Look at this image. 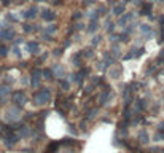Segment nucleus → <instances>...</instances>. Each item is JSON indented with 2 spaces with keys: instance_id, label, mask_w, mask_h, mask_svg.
<instances>
[{
  "instance_id": "1",
  "label": "nucleus",
  "mask_w": 164,
  "mask_h": 153,
  "mask_svg": "<svg viewBox=\"0 0 164 153\" xmlns=\"http://www.w3.org/2000/svg\"><path fill=\"white\" fill-rule=\"evenodd\" d=\"M49 91L48 89H40L37 94H35V104H38V105H45L46 102H49Z\"/></svg>"
},
{
  "instance_id": "2",
  "label": "nucleus",
  "mask_w": 164,
  "mask_h": 153,
  "mask_svg": "<svg viewBox=\"0 0 164 153\" xmlns=\"http://www.w3.org/2000/svg\"><path fill=\"white\" fill-rule=\"evenodd\" d=\"M13 101L16 102L18 105H22V104L26 102V96H24V93H22V91H16V93L13 94Z\"/></svg>"
},
{
  "instance_id": "3",
  "label": "nucleus",
  "mask_w": 164,
  "mask_h": 153,
  "mask_svg": "<svg viewBox=\"0 0 164 153\" xmlns=\"http://www.w3.org/2000/svg\"><path fill=\"white\" fill-rule=\"evenodd\" d=\"M13 35H14V32L11 29H2V30H0V37L5 38V40H10Z\"/></svg>"
},
{
  "instance_id": "4",
  "label": "nucleus",
  "mask_w": 164,
  "mask_h": 153,
  "mask_svg": "<svg viewBox=\"0 0 164 153\" xmlns=\"http://www.w3.org/2000/svg\"><path fill=\"white\" fill-rule=\"evenodd\" d=\"M54 16H56V14H54L53 11H49V10H45L43 13H42V18L46 19V21H51V19H54Z\"/></svg>"
},
{
  "instance_id": "5",
  "label": "nucleus",
  "mask_w": 164,
  "mask_h": 153,
  "mask_svg": "<svg viewBox=\"0 0 164 153\" xmlns=\"http://www.w3.org/2000/svg\"><path fill=\"white\" fill-rule=\"evenodd\" d=\"M37 6H32V8H30L29 11H26V13H24V16L26 18H29V19H32V18H35V16H37Z\"/></svg>"
},
{
  "instance_id": "6",
  "label": "nucleus",
  "mask_w": 164,
  "mask_h": 153,
  "mask_svg": "<svg viewBox=\"0 0 164 153\" xmlns=\"http://www.w3.org/2000/svg\"><path fill=\"white\" fill-rule=\"evenodd\" d=\"M40 70H35L32 73V86H38V80H40Z\"/></svg>"
},
{
  "instance_id": "7",
  "label": "nucleus",
  "mask_w": 164,
  "mask_h": 153,
  "mask_svg": "<svg viewBox=\"0 0 164 153\" xmlns=\"http://www.w3.org/2000/svg\"><path fill=\"white\" fill-rule=\"evenodd\" d=\"M27 48L30 50V53H37V51H38V45L35 42H29V43H27Z\"/></svg>"
},
{
  "instance_id": "8",
  "label": "nucleus",
  "mask_w": 164,
  "mask_h": 153,
  "mask_svg": "<svg viewBox=\"0 0 164 153\" xmlns=\"http://www.w3.org/2000/svg\"><path fill=\"white\" fill-rule=\"evenodd\" d=\"M140 30H142L143 34H147V35H151V27L148 24H142L140 26Z\"/></svg>"
},
{
  "instance_id": "9",
  "label": "nucleus",
  "mask_w": 164,
  "mask_h": 153,
  "mask_svg": "<svg viewBox=\"0 0 164 153\" xmlns=\"http://www.w3.org/2000/svg\"><path fill=\"white\" fill-rule=\"evenodd\" d=\"M139 139H140V142H142V144H147V142H148V134H147V131H142V132H140Z\"/></svg>"
},
{
  "instance_id": "10",
  "label": "nucleus",
  "mask_w": 164,
  "mask_h": 153,
  "mask_svg": "<svg viewBox=\"0 0 164 153\" xmlns=\"http://www.w3.org/2000/svg\"><path fill=\"white\" fill-rule=\"evenodd\" d=\"M123 11H124V5H116L115 8H113V13L118 14V16H120V14H123Z\"/></svg>"
},
{
  "instance_id": "11",
  "label": "nucleus",
  "mask_w": 164,
  "mask_h": 153,
  "mask_svg": "<svg viewBox=\"0 0 164 153\" xmlns=\"http://www.w3.org/2000/svg\"><path fill=\"white\" fill-rule=\"evenodd\" d=\"M43 75H45V78H53L54 77V72H51L49 69H46V70H43Z\"/></svg>"
},
{
  "instance_id": "12",
  "label": "nucleus",
  "mask_w": 164,
  "mask_h": 153,
  "mask_svg": "<svg viewBox=\"0 0 164 153\" xmlns=\"http://www.w3.org/2000/svg\"><path fill=\"white\" fill-rule=\"evenodd\" d=\"M96 29H97V21H92V24L88 27V30H89V32H94Z\"/></svg>"
},
{
  "instance_id": "13",
  "label": "nucleus",
  "mask_w": 164,
  "mask_h": 153,
  "mask_svg": "<svg viewBox=\"0 0 164 153\" xmlns=\"http://www.w3.org/2000/svg\"><path fill=\"white\" fill-rule=\"evenodd\" d=\"M150 10H151V5H145L142 8V14H148V13H150Z\"/></svg>"
},
{
  "instance_id": "14",
  "label": "nucleus",
  "mask_w": 164,
  "mask_h": 153,
  "mask_svg": "<svg viewBox=\"0 0 164 153\" xmlns=\"http://www.w3.org/2000/svg\"><path fill=\"white\" fill-rule=\"evenodd\" d=\"M0 56H6V48L5 46H0Z\"/></svg>"
},
{
  "instance_id": "15",
  "label": "nucleus",
  "mask_w": 164,
  "mask_h": 153,
  "mask_svg": "<svg viewBox=\"0 0 164 153\" xmlns=\"http://www.w3.org/2000/svg\"><path fill=\"white\" fill-rule=\"evenodd\" d=\"M6 93H8V88H5V86L0 88V94H6Z\"/></svg>"
},
{
  "instance_id": "16",
  "label": "nucleus",
  "mask_w": 164,
  "mask_h": 153,
  "mask_svg": "<svg viewBox=\"0 0 164 153\" xmlns=\"http://www.w3.org/2000/svg\"><path fill=\"white\" fill-rule=\"evenodd\" d=\"M24 30H26V32H30V30H32V27H30V26H24Z\"/></svg>"
},
{
  "instance_id": "17",
  "label": "nucleus",
  "mask_w": 164,
  "mask_h": 153,
  "mask_svg": "<svg viewBox=\"0 0 164 153\" xmlns=\"http://www.w3.org/2000/svg\"><path fill=\"white\" fill-rule=\"evenodd\" d=\"M62 88H65V89L69 88V83H67V81H62Z\"/></svg>"
},
{
  "instance_id": "18",
  "label": "nucleus",
  "mask_w": 164,
  "mask_h": 153,
  "mask_svg": "<svg viewBox=\"0 0 164 153\" xmlns=\"http://www.w3.org/2000/svg\"><path fill=\"white\" fill-rule=\"evenodd\" d=\"M158 129H164V121H163V123H159V126H158Z\"/></svg>"
},
{
  "instance_id": "19",
  "label": "nucleus",
  "mask_w": 164,
  "mask_h": 153,
  "mask_svg": "<svg viewBox=\"0 0 164 153\" xmlns=\"http://www.w3.org/2000/svg\"><path fill=\"white\" fill-rule=\"evenodd\" d=\"M10 3V0H3V5H8Z\"/></svg>"
},
{
  "instance_id": "20",
  "label": "nucleus",
  "mask_w": 164,
  "mask_h": 153,
  "mask_svg": "<svg viewBox=\"0 0 164 153\" xmlns=\"http://www.w3.org/2000/svg\"><path fill=\"white\" fill-rule=\"evenodd\" d=\"M163 153H164V148H163Z\"/></svg>"
}]
</instances>
